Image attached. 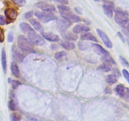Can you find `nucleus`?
<instances>
[{"label": "nucleus", "instance_id": "nucleus-1", "mask_svg": "<svg viewBox=\"0 0 129 121\" xmlns=\"http://www.w3.org/2000/svg\"><path fill=\"white\" fill-rule=\"evenodd\" d=\"M17 43L20 50L26 53H34L35 50L34 44L24 35H20L17 39Z\"/></svg>", "mask_w": 129, "mask_h": 121}, {"label": "nucleus", "instance_id": "nucleus-2", "mask_svg": "<svg viewBox=\"0 0 129 121\" xmlns=\"http://www.w3.org/2000/svg\"><path fill=\"white\" fill-rule=\"evenodd\" d=\"M128 14L122 10H115V20L121 26H125L128 22Z\"/></svg>", "mask_w": 129, "mask_h": 121}, {"label": "nucleus", "instance_id": "nucleus-3", "mask_svg": "<svg viewBox=\"0 0 129 121\" xmlns=\"http://www.w3.org/2000/svg\"><path fill=\"white\" fill-rule=\"evenodd\" d=\"M26 34L28 35V37L29 40L34 44L40 45V46H42V45H44L45 44V41L42 39V37H41L39 34H37L34 29L29 31Z\"/></svg>", "mask_w": 129, "mask_h": 121}, {"label": "nucleus", "instance_id": "nucleus-4", "mask_svg": "<svg viewBox=\"0 0 129 121\" xmlns=\"http://www.w3.org/2000/svg\"><path fill=\"white\" fill-rule=\"evenodd\" d=\"M35 15L40 21H41L43 23H47L55 19L54 15L51 13L49 12L37 11L35 13Z\"/></svg>", "mask_w": 129, "mask_h": 121}, {"label": "nucleus", "instance_id": "nucleus-5", "mask_svg": "<svg viewBox=\"0 0 129 121\" xmlns=\"http://www.w3.org/2000/svg\"><path fill=\"white\" fill-rule=\"evenodd\" d=\"M97 34H98V35L100 36V37L102 39V41L103 42V43L105 44V45L109 49H111L113 47V44H112V42H111L110 39L108 38V37L107 36V34L105 32H103L102 30L100 29H97Z\"/></svg>", "mask_w": 129, "mask_h": 121}, {"label": "nucleus", "instance_id": "nucleus-6", "mask_svg": "<svg viewBox=\"0 0 129 121\" xmlns=\"http://www.w3.org/2000/svg\"><path fill=\"white\" fill-rule=\"evenodd\" d=\"M35 6L39 9L44 11V12H49L50 13L51 11H55V8L53 5H49L45 2H39L36 3Z\"/></svg>", "mask_w": 129, "mask_h": 121}, {"label": "nucleus", "instance_id": "nucleus-7", "mask_svg": "<svg viewBox=\"0 0 129 121\" xmlns=\"http://www.w3.org/2000/svg\"><path fill=\"white\" fill-rule=\"evenodd\" d=\"M70 26V23L65 19H59L57 21V28L60 32H65L66 30Z\"/></svg>", "mask_w": 129, "mask_h": 121}, {"label": "nucleus", "instance_id": "nucleus-8", "mask_svg": "<svg viewBox=\"0 0 129 121\" xmlns=\"http://www.w3.org/2000/svg\"><path fill=\"white\" fill-rule=\"evenodd\" d=\"M61 15L63 17V18L65 19L66 20H67L69 23H77L81 21L80 18L78 16H77V15H74L71 11Z\"/></svg>", "mask_w": 129, "mask_h": 121}, {"label": "nucleus", "instance_id": "nucleus-9", "mask_svg": "<svg viewBox=\"0 0 129 121\" xmlns=\"http://www.w3.org/2000/svg\"><path fill=\"white\" fill-rule=\"evenodd\" d=\"M93 49H94V52H95L96 54L102 55V58L110 55L109 52H108L107 50H106L105 49H103L100 45H98V44H93Z\"/></svg>", "mask_w": 129, "mask_h": 121}, {"label": "nucleus", "instance_id": "nucleus-10", "mask_svg": "<svg viewBox=\"0 0 129 121\" xmlns=\"http://www.w3.org/2000/svg\"><path fill=\"white\" fill-rule=\"evenodd\" d=\"M89 31V28L83 25H77L73 28V32L75 34H86Z\"/></svg>", "mask_w": 129, "mask_h": 121}, {"label": "nucleus", "instance_id": "nucleus-11", "mask_svg": "<svg viewBox=\"0 0 129 121\" xmlns=\"http://www.w3.org/2000/svg\"><path fill=\"white\" fill-rule=\"evenodd\" d=\"M43 37L46 40H49L51 42H58L60 40V38L56 34H52V33H42Z\"/></svg>", "mask_w": 129, "mask_h": 121}, {"label": "nucleus", "instance_id": "nucleus-12", "mask_svg": "<svg viewBox=\"0 0 129 121\" xmlns=\"http://www.w3.org/2000/svg\"><path fill=\"white\" fill-rule=\"evenodd\" d=\"M13 57L15 60L17 62H21L24 58V55L18 51L15 47H13Z\"/></svg>", "mask_w": 129, "mask_h": 121}, {"label": "nucleus", "instance_id": "nucleus-13", "mask_svg": "<svg viewBox=\"0 0 129 121\" xmlns=\"http://www.w3.org/2000/svg\"><path fill=\"white\" fill-rule=\"evenodd\" d=\"M5 15L6 17L10 20H14L16 18L18 15V13L16 10L13 9H8L5 10Z\"/></svg>", "mask_w": 129, "mask_h": 121}, {"label": "nucleus", "instance_id": "nucleus-14", "mask_svg": "<svg viewBox=\"0 0 129 121\" xmlns=\"http://www.w3.org/2000/svg\"><path fill=\"white\" fill-rule=\"evenodd\" d=\"M103 8L105 13L108 17L112 18L113 14V6L112 5H103Z\"/></svg>", "mask_w": 129, "mask_h": 121}, {"label": "nucleus", "instance_id": "nucleus-15", "mask_svg": "<svg viewBox=\"0 0 129 121\" xmlns=\"http://www.w3.org/2000/svg\"><path fill=\"white\" fill-rule=\"evenodd\" d=\"M60 45L66 50H71L75 48V44L73 42L69 41H63L62 42Z\"/></svg>", "mask_w": 129, "mask_h": 121}, {"label": "nucleus", "instance_id": "nucleus-16", "mask_svg": "<svg viewBox=\"0 0 129 121\" xmlns=\"http://www.w3.org/2000/svg\"><path fill=\"white\" fill-rule=\"evenodd\" d=\"M81 39L82 40H91V41H94V42H98L96 38L93 35V34H90V33H86V34H83L81 37Z\"/></svg>", "mask_w": 129, "mask_h": 121}, {"label": "nucleus", "instance_id": "nucleus-17", "mask_svg": "<svg viewBox=\"0 0 129 121\" xmlns=\"http://www.w3.org/2000/svg\"><path fill=\"white\" fill-rule=\"evenodd\" d=\"M30 23L31 24V25L34 26V28L35 29V30L43 33L42 26V25H40V23L37 21V20H35V19H31V20H30Z\"/></svg>", "mask_w": 129, "mask_h": 121}, {"label": "nucleus", "instance_id": "nucleus-18", "mask_svg": "<svg viewBox=\"0 0 129 121\" xmlns=\"http://www.w3.org/2000/svg\"><path fill=\"white\" fill-rule=\"evenodd\" d=\"M115 92L120 97L123 98V95L125 94V88L123 86L122 84H118L115 88Z\"/></svg>", "mask_w": 129, "mask_h": 121}, {"label": "nucleus", "instance_id": "nucleus-19", "mask_svg": "<svg viewBox=\"0 0 129 121\" xmlns=\"http://www.w3.org/2000/svg\"><path fill=\"white\" fill-rule=\"evenodd\" d=\"M98 69L103 72H108L112 69V64L105 62L103 64H102L101 66H100V67H98Z\"/></svg>", "mask_w": 129, "mask_h": 121}, {"label": "nucleus", "instance_id": "nucleus-20", "mask_svg": "<svg viewBox=\"0 0 129 121\" xmlns=\"http://www.w3.org/2000/svg\"><path fill=\"white\" fill-rule=\"evenodd\" d=\"M11 71H12V73L15 77H16V78H19L20 77V70H19L18 66L16 64V63H14V62L11 63Z\"/></svg>", "mask_w": 129, "mask_h": 121}, {"label": "nucleus", "instance_id": "nucleus-21", "mask_svg": "<svg viewBox=\"0 0 129 121\" xmlns=\"http://www.w3.org/2000/svg\"><path fill=\"white\" fill-rule=\"evenodd\" d=\"M1 63H2L3 69L5 73L6 72V69H7V63H6V55L5 50L3 49L2 52H1Z\"/></svg>", "mask_w": 129, "mask_h": 121}, {"label": "nucleus", "instance_id": "nucleus-22", "mask_svg": "<svg viewBox=\"0 0 129 121\" xmlns=\"http://www.w3.org/2000/svg\"><path fill=\"white\" fill-rule=\"evenodd\" d=\"M20 28L21 29L23 32L25 34H26L27 32H28L29 31L32 30V28L30 26V25H29L28 24L26 23L25 22H22L20 24Z\"/></svg>", "mask_w": 129, "mask_h": 121}, {"label": "nucleus", "instance_id": "nucleus-23", "mask_svg": "<svg viewBox=\"0 0 129 121\" xmlns=\"http://www.w3.org/2000/svg\"><path fill=\"white\" fill-rule=\"evenodd\" d=\"M117 81V76L114 74H110L107 77V82L110 84H113Z\"/></svg>", "mask_w": 129, "mask_h": 121}, {"label": "nucleus", "instance_id": "nucleus-24", "mask_svg": "<svg viewBox=\"0 0 129 121\" xmlns=\"http://www.w3.org/2000/svg\"><path fill=\"white\" fill-rule=\"evenodd\" d=\"M62 35L63 37L68 40H76L78 39V36L76 35H74L71 33H64Z\"/></svg>", "mask_w": 129, "mask_h": 121}, {"label": "nucleus", "instance_id": "nucleus-25", "mask_svg": "<svg viewBox=\"0 0 129 121\" xmlns=\"http://www.w3.org/2000/svg\"><path fill=\"white\" fill-rule=\"evenodd\" d=\"M57 8L61 15L68 13L71 12V11L70 8L68 7V6H62V5H60V6H58Z\"/></svg>", "mask_w": 129, "mask_h": 121}, {"label": "nucleus", "instance_id": "nucleus-26", "mask_svg": "<svg viewBox=\"0 0 129 121\" xmlns=\"http://www.w3.org/2000/svg\"><path fill=\"white\" fill-rule=\"evenodd\" d=\"M66 55V52L64 51L57 52L55 54V58L57 59H61L62 58L64 57Z\"/></svg>", "mask_w": 129, "mask_h": 121}, {"label": "nucleus", "instance_id": "nucleus-27", "mask_svg": "<svg viewBox=\"0 0 129 121\" xmlns=\"http://www.w3.org/2000/svg\"><path fill=\"white\" fill-rule=\"evenodd\" d=\"M21 117L20 114L17 113H15L11 115V121H20L21 120Z\"/></svg>", "mask_w": 129, "mask_h": 121}, {"label": "nucleus", "instance_id": "nucleus-28", "mask_svg": "<svg viewBox=\"0 0 129 121\" xmlns=\"http://www.w3.org/2000/svg\"><path fill=\"white\" fill-rule=\"evenodd\" d=\"M9 108L11 110L14 111L16 109V103L15 102H14V100H11L9 102Z\"/></svg>", "mask_w": 129, "mask_h": 121}, {"label": "nucleus", "instance_id": "nucleus-29", "mask_svg": "<svg viewBox=\"0 0 129 121\" xmlns=\"http://www.w3.org/2000/svg\"><path fill=\"white\" fill-rule=\"evenodd\" d=\"M12 1L18 6H23L26 3L25 0H12Z\"/></svg>", "mask_w": 129, "mask_h": 121}, {"label": "nucleus", "instance_id": "nucleus-30", "mask_svg": "<svg viewBox=\"0 0 129 121\" xmlns=\"http://www.w3.org/2000/svg\"><path fill=\"white\" fill-rule=\"evenodd\" d=\"M123 98L127 102H129V88H125V94L123 95Z\"/></svg>", "mask_w": 129, "mask_h": 121}, {"label": "nucleus", "instance_id": "nucleus-31", "mask_svg": "<svg viewBox=\"0 0 129 121\" xmlns=\"http://www.w3.org/2000/svg\"><path fill=\"white\" fill-rule=\"evenodd\" d=\"M11 84H12V87L13 89H16V88L18 87V86L21 84V83L19 82L18 81L13 80L12 81H11Z\"/></svg>", "mask_w": 129, "mask_h": 121}, {"label": "nucleus", "instance_id": "nucleus-32", "mask_svg": "<svg viewBox=\"0 0 129 121\" xmlns=\"http://www.w3.org/2000/svg\"><path fill=\"white\" fill-rule=\"evenodd\" d=\"M120 62L122 63V64H123V65H124L125 66H129V63H128V61H127L125 58H123V57L120 56Z\"/></svg>", "mask_w": 129, "mask_h": 121}, {"label": "nucleus", "instance_id": "nucleus-33", "mask_svg": "<svg viewBox=\"0 0 129 121\" xmlns=\"http://www.w3.org/2000/svg\"><path fill=\"white\" fill-rule=\"evenodd\" d=\"M87 45V44L84 42H79V47L81 50H85V49H86L88 48V45Z\"/></svg>", "mask_w": 129, "mask_h": 121}, {"label": "nucleus", "instance_id": "nucleus-34", "mask_svg": "<svg viewBox=\"0 0 129 121\" xmlns=\"http://www.w3.org/2000/svg\"><path fill=\"white\" fill-rule=\"evenodd\" d=\"M122 73H123V76H124L125 78L127 79V81L129 83V73L127 71V70H126V69H123V71H122Z\"/></svg>", "mask_w": 129, "mask_h": 121}, {"label": "nucleus", "instance_id": "nucleus-35", "mask_svg": "<svg viewBox=\"0 0 129 121\" xmlns=\"http://www.w3.org/2000/svg\"><path fill=\"white\" fill-rule=\"evenodd\" d=\"M5 39V35H4V31L1 28H0V42H3Z\"/></svg>", "mask_w": 129, "mask_h": 121}, {"label": "nucleus", "instance_id": "nucleus-36", "mask_svg": "<svg viewBox=\"0 0 129 121\" xmlns=\"http://www.w3.org/2000/svg\"><path fill=\"white\" fill-rule=\"evenodd\" d=\"M33 14H34V12H33V11H28V12H27V13H25V17L26 18H27V19L30 18H31V16H33Z\"/></svg>", "mask_w": 129, "mask_h": 121}, {"label": "nucleus", "instance_id": "nucleus-37", "mask_svg": "<svg viewBox=\"0 0 129 121\" xmlns=\"http://www.w3.org/2000/svg\"><path fill=\"white\" fill-rule=\"evenodd\" d=\"M8 42H12L13 40V35L12 32L9 33L8 36Z\"/></svg>", "mask_w": 129, "mask_h": 121}, {"label": "nucleus", "instance_id": "nucleus-38", "mask_svg": "<svg viewBox=\"0 0 129 121\" xmlns=\"http://www.w3.org/2000/svg\"><path fill=\"white\" fill-rule=\"evenodd\" d=\"M54 1L57 3L62 4V5H68V0H54Z\"/></svg>", "mask_w": 129, "mask_h": 121}, {"label": "nucleus", "instance_id": "nucleus-39", "mask_svg": "<svg viewBox=\"0 0 129 121\" xmlns=\"http://www.w3.org/2000/svg\"><path fill=\"white\" fill-rule=\"evenodd\" d=\"M5 24V19L3 16L0 15V25H4Z\"/></svg>", "mask_w": 129, "mask_h": 121}, {"label": "nucleus", "instance_id": "nucleus-40", "mask_svg": "<svg viewBox=\"0 0 129 121\" xmlns=\"http://www.w3.org/2000/svg\"><path fill=\"white\" fill-rule=\"evenodd\" d=\"M74 10H75V11H76V12L78 13V14H81H81H82V10H81V9L79 8V7L75 8H74Z\"/></svg>", "mask_w": 129, "mask_h": 121}, {"label": "nucleus", "instance_id": "nucleus-41", "mask_svg": "<svg viewBox=\"0 0 129 121\" xmlns=\"http://www.w3.org/2000/svg\"><path fill=\"white\" fill-rule=\"evenodd\" d=\"M118 36H119L121 38V39H122V41L124 42V39H123V36H122V34H121L120 32H118Z\"/></svg>", "mask_w": 129, "mask_h": 121}, {"label": "nucleus", "instance_id": "nucleus-42", "mask_svg": "<svg viewBox=\"0 0 129 121\" xmlns=\"http://www.w3.org/2000/svg\"><path fill=\"white\" fill-rule=\"evenodd\" d=\"M127 34H128V36H129V23L128 24V25H127Z\"/></svg>", "mask_w": 129, "mask_h": 121}, {"label": "nucleus", "instance_id": "nucleus-43", "mask_svg": "<svg viewBox=\"0 0 129 121\" xmlns=\"http://www.w3.org/2000/svg\"><path fill=\"white\" fill-rule=\"evenodd\" d=\"M103 1H108V0H103Z\"/></svg>", "mask_w": 129, "mask_h": 121}, {"label": "nucleus", "instance_id": "nucleus-44", "mask_svg": "<svg viewBox=\"0 0 129 121\" xmlns=\"http://www.w3.org/2000/svg\"><path fill=\"white\" fill-rule=\"evenodd\" d=\"M128 45H129V41L128 42Z\"/></svg>", "mask_w": 129, "mask_h": 121}]
</instances>
